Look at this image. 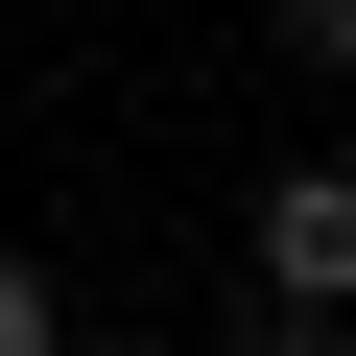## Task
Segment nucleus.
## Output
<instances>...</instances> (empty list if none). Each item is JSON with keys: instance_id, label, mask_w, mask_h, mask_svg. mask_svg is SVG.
Wrapping results in <instances>:
<instances>
[{"instance_id": "20e7f679", "label": "nucleus", "mask_w": 356, "mask_h": 356, "mask_svg": "<svg viewBox=\"0 0 356 356\" xmlns=\"http://www.w3.org/2000/svg\"><path fill=\"white\" fill-rule=\"evenodd\" d=\"M285 48H309V72H356V0H285Z\"/></svg>"}, {"instance_id": "f257e3e1", "label": "nucleus", "mask_w": 356, "mask_h": 356, "mask_svg": "<svg viewBox=\"0 0 356 356\" xmlns=\"http://www.w3.org/2000/svg\"><path fill=\"white\" fill-rule=\"evenodd\" d=\"M261 285L285 309H356V166H285L261 191Z\"/></svg>"}, {"instance_id": "f03ea898", "label": "nucleus", "mask_w": 356, "mask_h": 356, "mask_svg": "<svg viewBox=\"0 0 356 356\" xmlns=\"http://www.w3.org/2000/svg\"><path fill=\"white\" fill-rule=\"evenodd\" d=\"M0 356H72V309H48V261H0Z\"/></svg>"}, {"instance_id": "7ed1b4c3", "label": "nucleus", "mask_w": 356, "mask_h": 356, "mask_svg": "<svg viewBox=\"0 0 356 356\" xmlns=\"http://www.w3.org/2000/svg\"><path fill=\"white\" fill-rule=\"evenodd\" d=\"M238 356H356V309H285V285H261V332H238Z\"/></svg>"}]
</instances>
